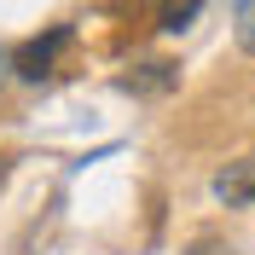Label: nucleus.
<instances>
[{"instance_id": "1", "label": "nucleus", "mask_w": 255, "mask_h": 255, "mask_svg": "<svg viewBox=\"0 0 255 255\" xmlns=\"http://www.w3.org/2000/svg\"><path fill=\"white\" fill-rule=\"evenodd\" d=\"M76 41V23H52L47 35H35V41H23V47L12 52V70L23 81H41V76H52V64H58V52Z\"/></svg>"}, {"instance_id": "2", "label": "nucleus", "mask_w": 255, "mask_h": 255, "mask_svg": "<svg viewBox=\"0 0 255 255\" xmlns=\"http://www.w3.org/2000/svg\"><path fill=\"white\" fill-rule=\"evenodd\" d=\"M215 197H221L226 209H250L255 203V162H226L221 174H215Z\"/></svg>"}, {"instance_id": "3", "label": "nucleus", "mask_w": 255, "mask_h": 255, "mask_svg": "<svg viewBox=\"0 0 255 255\" xmlns=\"http://www.w3.org/2000/svg\"><path fill=\"white\" fill-rule=\"evenodd\" d=\"M197 12H203V0H157V29L162 35H180L197 23Z\"/></svg>"}, {"instance_id": "4", "label": "nucleus", "mask_w": 255, "mask_h": 255, "mask_svg": "<svg viewBox=\"0 0 255 255\" xmlns=\"http://www.w3.org/2000/svg\"><path fill=\"white\" fill-rule=\"evenodd\" d=\"M128 93H162V87H174V64H145V76H122Z\"/></svg>"}, {"instance_id": "5", "label": "nucleus", "mask_w": 255, "mask_h": 255, "mask_svg": "<svg viewBox=\"0 0 255 255\" xmlns=\"http://www.w3.org/2000/svg\"><path fill=\"white\" fill-rule=\"evenodd\" d=\"M232 35H238V47L255 58V0H238V12H232Z\"/></svg>"}, {"instance_id": "6", "label": "nucleus", "mask_w": 255, "mask_h": 255, "mask_svg": "<svg viewBox=\"0 0 255 255\" xmlns=\"http://www.w3.org/2000/svg\"><path fill=\"white\" fill-rule=\"evenodd\" d=\"M186 255H232V250H221V244H215V238H203V244H191Z\"/></svg>"}, {"instance_id": "7", "label": "nucleus", "mask_w": 255, "mask_h": 255, "mask_svg": "<svg viewBox=\"0 0 255 255\" xmlns=\"http://www.w3.org/2000/svg\"><path fill=\"white\" fill-rule=\"evenodd\" d=\"M0 174H6V162H0Z\"/></svg>"}]
</instances>
